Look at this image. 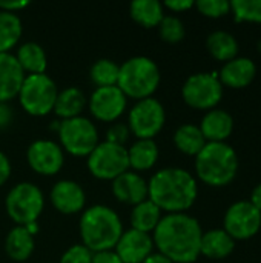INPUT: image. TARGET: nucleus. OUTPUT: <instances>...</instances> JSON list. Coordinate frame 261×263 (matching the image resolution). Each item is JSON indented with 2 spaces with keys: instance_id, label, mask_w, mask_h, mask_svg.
I'll return each mask as SVG.
<instances>
[{
  "instance_id": "f257e3e1",
  "label": "nucleus",
  "mask_w": 261,
  "mask_h": 263,
  "mask_svg": "<svg viewBox=\"0 0 261 263\" xmlns=\"http://www.w3.org/2000/svg\"><path fill=\"white\" fill-rule=\"evenodd\" d=\"M202 227L186 213L162 217L154 230V247L174 263H194L200 256Z\"/></svg>"
},
{
  "instance_id": "f03ea898",
  "label": "nucleus",
  "mask_w": 261,
  "mask_h": 263,
  "mask_svg": "<svg viewBox=\"0 0 261 263\" xmlns=\"http://www.w3.org/2000/svg\"><path fill=\"white\" fill-rule=\"evenodd\" d=\"M197 194V180L182 168L160 170L148 183V199L168 214H178L189 210L195 203Z\"/></svg>"
},
{
  "instance_id": "7ed1b4c3",
  "label": "nucleus",
  "mask_w": 261,
  "mask_h": 263,
  "mask_svg": "<svg viewBox=\"0 0 261 263\" xmlns=\"http://www.w3.org/2000/svg\"><path fill=\"white\" fill-rule=\"evenodd\" d=\"M123 234L122 220L115 211L105 205L88 208L80 219V236L83 247L91 253H100L115 248Z\"/></svg>"
},
{
  "instance_id": "20e7f679",
  "label": "nucleus",
  "mask_w": 261,
  "mask_h": 263,
  "mask_svg": "<svg viewBox=\"0 0 261 263\" xmlns=\"http://www.w3.org/2000/svg\"><path fill=\"white\" fill-rule=\"evenodd\" d=\"M195 173L209 186H226L238 173V156L225 142H208L195 156Z\"/></svg>"
},
{
  "instance_id": "39448f33",
  "label": "nucleus",
  "mask_w": 261,
  "mask_h": 263,
  "mask_svg": "<svg viewBox=\"0 0 261 263\" xmlns=\"http://www.w3.org/2000/svg\"><path fill=\"white\" fill-rule=\"evenodd\" d=\"M160 69L157 63L145 55L131 57L120 66L117 86L126 97L148 99L160 85Z\"/></svg>"
},
{
  "instance_id": "423d86ee",
  "label": "nucleus",
  "mask_w": 261,
  "mask_h": 263,
  "mask_svg": "<svg viewBox=\"0 0 261 263\" xmlns=\"http://www.w3.org/2000/svg\"><path fill=\"white\" fill-rule=\"evenodd\" d=\"M55 82L46 74H29L25 77L18 91L22 108L31 116H46L54 111L57 99Z\"/></svg>"
},
{
  "instance_id": "0eeeda50",
  "label": "nucleus",
  "mask_w": 261,
  "mask_h": 263,
  "mask_svg": "<svg viewBox=\"0 0 261 263\" xmlns=\"http://www.w3.org/2000/svg\"><path fill=\"white\" fill-rule=\"evenodd\" d=\"M5 205L8 216L18 227H26L37 222L45 206V197L38 186L29 182H22L11 188Z\"/></svg>"
},
{
  "instance_id": "6e6552de",
  "label": "nucleus",
  "mask_w": 261,
  "mask_h": 263,
  "mask_svg": "<svg viewBox=\"0 0 261 263\" xmlns=\"http://www.w3.org/2000/svg\"><path fill=\"white\" fill-rule=\"evenodd\" d=\"M182 97L194 109H214L223 97V85L217 72H197L186 79Z\"/></svg>"
},
{
  "instance_id": "1a4fd4ad",
  "label": "nucleus",
  "mask_w": 261,
  "mask_h": 263,
  "mask_svg": "<svg viewBox=\"0 0 261 263\" xmlns=\"http://www.w3.org/2000/svg\"><path fill=\"white\" fill-rule=\"evenodd\" d=\"M58 137L65 151L77 157H88L98 145V133L95 125L82 116L60 122Z\"/></svg>"
},
{
  "instance_id": "9d476101",
  "label": "nucleus",
  "mask_w": 261,
  "mask_h": 263,
  "mask_svg": "<svg viewBox=\"0 0 261 263\" xmlns=\"http://www.w3.org/2000/svg\"><path fill=\"white\" fill-rule=\"evenodd\" d=\"M88 168L97 179L114 180L129 170L128 149L106 140L98 142V145L88 156Z\"/></svg>"
},
{
  "instance_id": "9b49d317",
  "label": "nucleus",
  "mask_w": 261,
  "mask_h": 263,
  "mask_svg": "<svg viewBox=\"0 0 261 263\" xmlns=\"http://www.w3.org/2000/svg\"><path fill=\"white\" fill-rule=\"evenodd\" d=\"M166 112L163 105L154 99H142L138 100L132 109L129 111L128 117V126L132 134H135L138 139H154L162 128L165 126Z\"/></svg>"
},
{
  "instance_id": "f8f14e48",
  "label": "nucleus",
  "mask_w": 261,
  "mask_h": 263,
  "mask_svg": "<svg viewBox=\"0 0 261 263\" xmlns=\"http://www.w3.org/2000/svg\"><path fill=\"white\" fill-rule=\"evenodd\" d=\"M223 225L234 240H248L260 231L261 213L249 200L235 202L228 208Z\"/></svg>"
},
{
  "instance_id": "ddd939ff",
  "label": "nucleus",
  "mask_w": 261,
  "mask_h": 263,
  "mask_svg": "<svg viewBox=\"0 0 261 263\" xmlns=\"http://www.w3.org/2000/svg\"><path fill=\"white\" fill-rule=\"evenodd\" d=\"M26 159L29 166L42 176L57 174L65 163V157L60 145H57L52 140L32 142L28 148Z\"/></svg>"
},
{
  "instance_id": "4468645a",
  "label": "nucleus",
  "mask_w": 261,
  "mask_h": 263,
  "mask_svg": "<svg viewBox=\"0 0 261 263\" xmlns=\"http://www.w3.org/2000/svg\"><path fill=\"white\" fill-rule=\"evenodd\" d=\"M126 109V96L118 86L97 88L89 97L91 114L102 122L117 120Z\"/></svg>"
},
{
  "instance_id": "2eb2a0df",
  "label": "nucleus",
  "mask_w": 261,
  "mask_h": 263,
  "mask_svg": "<svg viewBox=\"0 0 261 263\" xmlns=\"http://www.w3.org/2000/svg\"><path fill=\"white\" fill-rule=\"evenodd\" d=\"M152 237L146 233H140L131 228L123 231L114 251L122 263H143L149 254H152Z\"/></svg>"
},
{
  "instance_id": "dca6fc26",
  "label": "nucleus",
  "mask_w": 261,
  "mask_h": 263,
  "mask_svg": "<svg viewBox=\"0 0 261 263\" xmlns=\"http://www.w3.org/2000/svg\"><path fill=\"white\" fill-rule=\"evenodd\" d=\"M51 202L62 214H75L83 210L86 196L83 188L74 180H60L51 190Z\"/></svg>"
},
{
  "instance_id": "f3484780",
  "label": "nucleus",
  "mask_w": 261,
  "mask_h": 263,
  "mask_svg": "<svg viewBox=\"0 0 261 263\" xmlns=\"http://www.w3.org/2000/svg\"><path fill=\"white\" fill-rule=\"evenodd\" d=\"M26 74L11 52L0 54V102L8 103L18 96Z\"/></svg>"
},
{
  "instance_id": "a211bd4d",
  "label": "nucleus",
  "mask_w": 261,
  "mask_h": 263,
  "mask_svg": "<svg viewBox=\"0 0 261 263\" xmlns=\"http://www.w3.org/2000/svg\"><path fill=\"white\" fill-rule=\"evenodd\" d=\"M257 74V66L249 57H235L226 62L218 74V80L222 85L242 89L249 86Z\"/></svg>"
},
{
  "instance_id": "6ab92c4d",
  "label": "nucleus",
  "mask_w": 261,
  "mask_h": 263,
  "mask_svg": "<svg viewBox=\"0 0 261 263\" xmlns=\"http://www.w3.org/2000/svg\"><path fill=\"white\" fill-rule=\"evenodd\" d=\"M112 193L118 202L138 205L148 199V182L137 173H123L112 180Z\"/></svg>"
},
{
  "instance_id": "aec40b11",
  "label": "nucleus",
  "mask_w": 261,
  "mask_h": 263,
  "mask_svg": "<svg viewBox=\"0 0 261 263\" xmlns=\"http://www.w3.org/2000/svg\"><path fill=\"white\" fill-rule=\"evenodd\" d=\"M198 128L206 142H225L232 134L234 119L228 111L214 108L205 114Z\"/></svg>"
},
{
  "instance_id": "412c9836",
  "label": "nucleus",
  "mask_w": 261,
  "mask_h": 263,
  "mask_svg": "<svg viewBox=\"0 0 261 263\" xmlns=\"http://www.w3.org/2000/svg\"><path fill=\"white\" fill-rule=\"evenodd\" d=\"M235 248V240L225 230H211L203 233L200 243V254L208 259H226Z\"/></svg>"
},
{
  "instance_id": "4be33fe9",
  "label": "nucleus",
  "mask_w": 261,
  "mask_h": 263,
  "mask_svg": "<svg viewBox=\"0 0 261 263\" xmlns=\"http://www.w3.org/2000/svg\"><path fill=\"white\" fill-rule=\"evenodd\" d=\"M6 254L15 260L23 262L31 257L34 251V236L26 230V227H14L5 240Z\"/></svg>"
},
{
  "instance_id": "5701e85b",
  "label": "nucleus",
  "mask_w": 261,
  "mask_h": 263,
  "mask_svg": "<svg viewBox=\"0 0 261 263\" xmlns=\"http://www.w3.org/2000/svg\"><path fill=\"white\" fill-rule=\"evenodd\" d=\"M85 106H86V97L83 91L75 86H69L57 94L54 111L58 117L68 120V119L80 117Z\"/></svg>"
},
{
  "instance_id": "b1692460",
  "label": "nucleus",
  "mask_w": 261,
  "mask_h": 263,
  "mask_svg": "<svg viewBox=\"0 0 261 263\" xmlns=\"http://www.w3.org/2000/svg\"><path fill=\"white\" fill-rule=\"evenodd\" d=\"M128 160H129V168H134L135 171L151 170L158 160L157 143L151 139H138L128 149Z\"/></svg>"
},
{
  "instance_id": "393cba45",
  "label": "nucleus",
  "mask_w": 261,
  "mask_h": 263,
  "mask_svg": "<svg viewBox=\"0 0 261 263\" xmlns=\"http://www.w3.org/2000/svg\"><path fill=\"white\" fill-rule=\"evenodd\" d=\"M18 65L22 66L23 72L29 74H45L48 66V59L45 49L35 42L23 43L15 55Z\"/></svg>"
},
{
  "instance_id": "a878e982",
  "label": "nucleus",
  "mask_w": 261,
  "mask_h": 263,
  "mask_svg": "<svg viewBox=\"0 0 261 263\" xmlns=\"http://www.w3.org/2000/svg\"><path fill=\"white\" fill-rule=\"evenodd\" d=\"M209 54L218 62H229L238 54V42L228 31H214L206 39Z\"/></svg>"
},
{
  "instance_id": "bb28decb",
  "label": "nucleus",
  "mask_w": 261,
  "mask_h": 263,
  "mask_svg": "<svg viewBox=\"0 0 261 263\" xmlns=\"http://www.w3.org/2000/svg\"><path fill=\"white\" fill-rule=\"evenodd\" d=\"M163 3L158 0H134L129 6V12L134 22L143 28H155L165 17Z\"/></svg>"
},
{
  "instance_id": "cd10ccee",
  "label": "nucleus",
  "mask_w": 261,
  "mask_h": 263,
  "mask_svg": "<svg viewBox=\"0 0 261 263\" xmlns=\"http://www.w3.org/2000/svg\"><path fill=\"white\" fill-rule=\"evenodd\" d=\"M160 220H162V210L149 199L140 202L138 205L132 208V213H131L132 230L149 234L151 231L157 228Z\"/></svg>"
},
{
  "instance_id": "c85d7f7f",
  "label": "nucleus",
  "mask_w": 261,
  "mask_h": 263,
  "mask_svg": "<svg viewBox=\"0 0 261 263\" xmlns=\"http://www.w3.org/2000/svg\"><path fill=\"white\" fill-rule=\"evenodd\" d=\"M174 143H175L177 149L182 151L183 154L197 156L208 142L205 140V137L197 125L186 123V125H182L180 128H177V131L174 134Z\"/></svg>"
},
{
  "instance_id": "c756f323",
  "label": "nucleus",
  "mask_w": 261,
  "mask_h": 263,
  "mask_svg": "<svg viewBox=\"0 0 261 263\" xmlns=\"http://www.w3.org/2000/svg\"><path fill=\"white\" fill-rule=\"evenodd\" d=\"M22 35V22L17 14L0 11V54L9 52Z\"/></svg>"
},
{
  "instance_id": "7c9ffc66",
  "label": "nucleus",
  "mask_w": 261,
  "mask_h": 263,
  "mask_svg": "<svg viewBox=\"0 0 261 263\" xmlns=\"http://www.w3.org/2000/svg\"><path fill=\"white\" fill-rule=\"evenodd\" d=\"M118 72H120V66L115 62L109 59H98L91 66L89 76L92 83L97 85V88H105V86H117Z\"/></svg>"
},
{
  "instance_id": "2f4dec72",
  "label": "nucleus",
  "mask_w": 261,
  "mask_h": 263,
  "mask_svg": "<svg viewBox=\"0 0 261 263\" xmlns=\"http://www.w3.org/2000/svg\"><path fill=\"white\" fill-rule=\"evenodd\" d=\"M231 11L237 22L261 23V0H234Z\"/></svg>"
},
{
  "instance_id": "473e14b6",
  "label": "nucleus",
  "mask_w": 261,
  "mask_h": 263,
  "mask_svg": "<svg viewBox=\"0 0 261 263\" xmlns=\"http://www.w3.org/2000/svg\"><path fill=\"white\" fill-rule=\"evenodd\" d=\"M158 34L162 40L168 43H178L185 39L186 29L183 22L175 15H165L158 25Z\"/></svg>"
},
{
  "instance_id": "72a5a7b5",
  "label": "nucleus",
  "mask_w": 261,
  "mask_h": 263,
  "mask_svg": "<svg viewBox=\"0 0 261 263\" xmlns=\"http://www.w3.org/2000/svg\"><path fill=\"white\" fill-rule=\"evenodd\" d=\"M195 6L198 12L211 18L225 17L231 11V2L228 0H198L195 2Z\"/></svg>"
},
{
  "instance_id": "f704fd0d",
  "label": "nucleus",
  "mask_w": 261,
  "mask_h": 263,
  "mask_svg": "<svg viewBox=\"0 0 261 263\" xmlns=\"http://www.w3.org/2000/svg\"><path fill=\"white\" fill-rule=\"evenodd\" d=\"M92 253L83 245H72L60 257V263H91Z\"/></svg>"
},
{
  "instance_id": "c9c22d12",
  "label": "nucleus",
  "mask_w": 261,
  "mask_h": 263,
  "mask_svg": "<svg viewBox=\"0 0 261 263\" xmlns=\"http://www.w3.org/2000/svg\"><path fill=\"white\" fill-rule=\"evenodd\" d=\"M129 133L131 131H129V126L128 125H125V123H114L108 129V133H106V142L123 146L125 142L129 137Z\"/></svg>"
},
{
  "instance_id": "e433bc0d",
  "label": "nucleus",
  "mask_w": 261,
  "mask_h": 263,
  "mask_svg": "<svg viewBox=\"0 0 261 263\" xmlns=\"http://www.w3.org/2000/svg\"><path fill=\"white\" fill-rule=\"evenodd\" d=\"M91 263H122L115 251L108 250V251H100V253H92V260Z\"/></svg>"
},
{
  "instance_id": "4c0bfd02",
  "label": "nucleus",
  "mask_w": 261,
  "mask_h": 263,
  "mask_svg": "<svg viewBox=\"0 0 261 263\" xmlns=\"http://www.w3.org/2000/svg\"><path fill=\"white\" fill-rule=\"evenodd\" d=\"M163 6H166L168 9H171L174 12H183V11H188L192 6H195V2H192V0H168L163 3Z\"/></svg>"
},
{
  "instance_id": "58836bf2",
  "label": "nucleus",
  "mask_w": 261,
  "mask_h": 263,
  "mask_svg": "<svg viewBox=\"0 0 261 263\" xmlns=\"http://www.w3.org/2000/svg\"><path fill=\"white\" fill-rule=\"evenodd\" d=\"M29 5L28 0H8V2H0V11H6V12H17L23 8H26Z\"/></svg>"
},
{
  "instance_id": "ea45409f",
  "label": "nucleus",
  "mask_w": 261,
  "mask_h": 263,
  "mask_svg": "<svg viewBox=\"0 0 261 263\" xmlns=\"http://www.w3.org/2000/svg\"><path fill=\"white\" fill-rule=\"evenodd\" d=\"M9 174H11V163H9V159L0 151V186L9 179Z\"/></svg>"
},
{
  "instance_id": "a19ab883",
  "label": "nucleus",
  "mask_w": 261,
  "mask_h": 263,
  "mask_svg": "<svg viewBox=\"0 0 261 263\" xmlns=\"http://www.w3.org/2000/svg\"><path fill=\"white\" fill-rule=\"evenodd\" d=\"M12 120V109L8 103L0 102V129L6 128Z\"/></svg>"
},
{
  "instance_id": "79ce46f5",
  "label": "nucleus",
  "mask_w": 261,
  "mask_h": 263,
  "mask_svg": "<svg viewBox=\"0 0 261 263\" xmlns=\"http://www.w3.org/2000/svg\"><path fill=\"white\" fill-rule=\"evenodd\" d=\"M258 211L261 213V183H258L255 188H254V191H252V194H251V200H249Z\"/></svg>"
},
{
  "instance_id": "37998d69",
  "label": "nucleus",
  "mask_w": 261,
  "mask_h": 263,
  "mask_svg": "<svg viewBox=\"0 0 261 263\" xmlns=\"http://www.w3.org/2000/svg\"><path fill=\"white\" fill-rule=\"evenodd\" d=\"M143 263H174L172 260H169L166 256H163V254H160V253H152V254H149L146 259H145V262Z\"/></svg>"
}]
</instances>
